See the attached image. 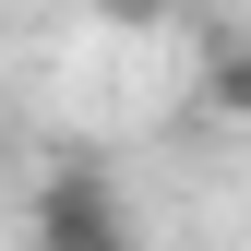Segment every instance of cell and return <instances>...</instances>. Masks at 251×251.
<instances>
[{"label":"cell","mask_w":251,"mask_h":251,"mask_svg":"<svg viewBox=\"0 0 251 251\" xmlns=\"http://www.w3.org/2000/svg\"><path fill=\"white\" fill-rule=\"evenodd\" d=\"M36 251H144V227L96 168H48L36 179Z\"/></svg>","instance_id":"obj_1"},{"label":"cell","mask_w":251,"mask_h":251,"mask_svg":"<svg viewBox=\"0 0 251 251\" xmlns=\"http://www.w3.org/2000/svg\"><path fill=\"white\" fill-rule=\"evenodd\" d=\"M203 108L215 120H251V48H215L203 60Z\"/></svg>","instance_id":"obj_2"},{"label":"cell","mask_w":251,"mask_h":251,"mask_svg":"<svg viewBox=\"0 0 251 251\" xmlns=\"http://www.w3.org/2000/svg\"><path fill=\"white\" fill-rule=\"evenodd\" d=\"M96 12H108V24H155L168 0H96Z\"/></svg>","instance_id":"obj_3"}]
</instances>
